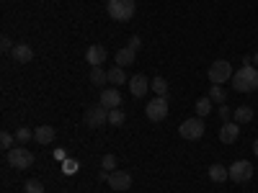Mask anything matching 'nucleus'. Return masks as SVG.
<instances>
[{
  "instance_id": "1",
  "label": "nucleus",
  "mask_w": 258,
  "mask_h": 193,
  "mask_svg": "<svg viewBox=\"0 0 258 193\" xmlns=\"http://www.w3.org/2000/svg\"><path fill=\"white\" fill-rule=\"evenodd\" d=\"M232 88L238 93H250V90H258V67L253 64H243L238 72H232Z\"/></svg>"
},
{
  "instance_id": "2",
  "label": "nucleus",
  "mask_w": 258,
  "mask_h": 193,
  "mask_svg": "<svg viewBox=\"0 0 258 193\" xmlns=\"http://www.w3.org/2000/svg\"><path fill=\"white\" fill-rule=\"evenodd\" d=\"M106 11H109V16L114 21L124 24V21H129L137 13V0H109V3H106Z\"/></svg>"
},
{
  "instance_id": "3",
  "label": "nucleus",
  "mask_w": 258,
  "mask_h": 193,
  "mask_svg": "<svg viewBox=\"0 0 258 193\" xmlns=\"http://www.w3.org/2000/svg\"><path fill=\"white\" fill-rule=\"evenodd\" d=\"M207 77L212 80V85H225L227 80H232V67H230V62H227V59L212 62L209 70H207Z\"/></svg>"
},
{
  "instance_id": "4",
  "label": "nucleus",
  "mask_w": 258,
  "mask_h": 193,
  "mask_svg": "<svg viewBox=\"0 0 258 193\" xmlns=\"http://www.w3.org/2000/svg\"><path fill=\"white\" fill-rule=\"evenodd\" d=\"M6 160H8V165L16 167V170H26V167L34 165V155L29 152L26 147H13L11 152H6Z\"/></svg>"
},
{
  "instance_id": "5",
  "label": "nucleus",
  "mask_w": 258,
  "mask_h": 193,
  "mask_svg": "<svg viewBox=\"0 0 258 193\" xmlns=\"http://www.w3.org/2000/svg\"><path fill=\"white\" fill-rule=\"evenodd\" d=\"M204 132H207V126H204V121H202V119H186V121L178 126V134H181L183 139H188V142L202 139V137H204Z\"/></svg>"
},
{
  "instance_id": "6",
  "label": "nucleus",
  "mask_w": 258,
  "mask_h": 193,
  "mask_svg": "<svg viewBox=\"0 0 258 193\" xmlns=\"http://www.w3.org/2000/svg\"><path fill=\"white\" fill-rule=\"evenodd\" d=\"M145 116L150 121H163L168 116V98L165 95H155L150 98V103L145 106Z\"/></svg>"
},
{
  "instance_id": "7",
  "label": "nucleus",
  "mask_w": 258,
  "mask_h": 193,
  "mask_svg": "<svg viewBox=\"0 0 258 193\" xmlns=\"http://www.w3.org/2000/svg\"><path fill=\"white\" fill-rule=\"evenodd\" d=\"M83 121H85V126H91V129H98L103 124H109V109H103L101 103L91 106V109L83 114Z\"/></svg>"
},
{
  "instance_id": "8",
  "label": "nucleus",
  "mask_w": 258,
  "mask_h": 193,
  "mask_svg": "<svg viewBox=\"0 0 258 193\" xmlns=\"http://www.w3.org/2000/svg\"><path fill=\"white\" fill-rule=\"evenodd\" d=\"M227 170H230V180L235 183H248L253 178V165L248 160H235Z\"/></svg>"
},
{
  "instance_id": "9",
  "label": "nucleus",
  "mask_w": 258,
  "mask_h": 193,
  "mask_svg": "<svg viewBox=\"0 0 258 193\" xmlns=\"http://www.w3.org/2000/svg\"><path fill=\"white\" fill-rule=\"evenodd\" d=\"M109 183L114 190H129V185H132V175L126 173V170H114V173H109Z\"/></svg>"
},
{
  "instance_id": "10",
  "label": "nucleus",
  "mask_w": 258,
  "mask_h": 193,
  "mask_svg": "<svg viewBox=\"0 0 258 193\" xmlns=\"http://www.w3.org/2000/svg\"><path fill=\"white\" fill-rule=\"evenodd\" d=\"M98 103L103 106V109H121V95H119V88H106L103 93H101V98H98Z\"/></svg>"
},
{
  "instance_id": "11",
  "label": "nucleus",
  "mask_w": 258,
  "mask_h": 193,
  "mask_svg": "<svg viewBox=\"0 0 258 193\" xmlns=\"http://www.w3.org/2000/svg\"><path fill=\"white\" fill-rule=\"evenodd\" d=\"M238 137H240V124H238V121H222V126H220V139H222L225 144H232V142H238Z\"/></svg>"
},
{
  "instance_id": "12",
  "label": "nucleus",
  "mask_w": 258,
  "mask_h": 193,
  "mask_svg": "<svg viewBox=\"0 0 258 193\" xmlns=\"http://www.w3.org/2000/svg\"><path fill=\"white\" fill-rule=\"evenodd\" d=\"M147 90H150V80H147L142 72H137V75L129 77V93H132L135 98H142Z\"/></svg>"
},
{
  "instance_id": "13",
  "label": "nucleus",
  "mask_w": 258,
  "mask_h": 193,
  "mask_svg": "<svg viewBox=\"0 0 258 193\" xmlns=\"http://www.w3.org/2000/svg\"><path fill=\"white\" fill-rule=\"evenodd\" d=\"M106 57H109V52H106L103 44H93V47H88V52H85V59H88L91 67H101V64L106 62Z\"/></svg>"
},
{
  "instance_id": "14",
  "label": "nucleus",
  "mask_w": 258,
  "mask_h": 193,
  "mask_svg": "<svg viewBox=\"0 0 258 193\" xmlns=\"http://www.w3.org/2000/svg\"><path fill=\"white\" fill-rule=\"evenodd\" d=\"M11 57H13L18 64H26V62H31V59H34V49H31L29 44H16V47H13V52H11Z\"/></svg>"
},
{
  "instance_id": "15",
  "label": "nucleus",
  "mask_w": 258,
  "mask_h": 193,
  "mask_svg": "<svg viewBox=\"0 0 258 193\" xmlns=\"http://www.w3.org/2000/svg\"><path fill=\"white\" fill-rule=\"evenodd\" d=\"M54 139V126H36V132H34V142H39V144H49Z\"/></svg>"
},
{
  "instance_id": "16",
  "label": "nucleus",
  "mask_w": 258,
  "mask_h": 193,
  "mask_svg": "<svg viewBox=\"0 0 258 193\" xmlns=\"http://www.w3.org/2000/svg\"><path fill=\"white\" fill-rule=\"evenodd\" d=\"M135 57H137V52L135 49H129V47H124V49H119L116 52V67H129V64L135 62Z\"/></svg>"
},
{
  "instance_id": "17",
  "label": "nucleus",
  "mask_w": 258,
  "mask_h": 193,
  "mask_svg": "<svg viewBox=\"0 0 258 193\" xmlns=\"http://www.w3.org/2000/svg\"><path fill=\"white\" fill-rule=\"evenodd\" d=\"M230 178V170L225 167V165H209V180H214V183H225Z\"/></svg>"
},
{
  "instance_id": "18",
  "label": "nucleus",
  "mask_w": 258,
  "mask_h": 193,
  "mask_svg": "<svg viewBox=\"0 0 258 193\" xmlns=\"http://www.w3.org/2000/svg\"><path fill=\"white\" fill-rule=\"evenodd\" d=\"M232 119L238 124H248L253 119V109H250V106H238V109L232 111Z\"/></svg>"
},
{
  "instance_id": "19",
  "label": "nucleus",
  "mask_w": 258,
  "mask_h": 193,
  "mask_svg": "<svg viewBox=\"0 0 258 193\" xmlns=\"http://www.w3.org/2000/svg\"><path fill=\"white\" fill-rule=\"evenodd\" d=\"M91 82L96 85V88H103V85L109 82V72L101 70V67H91Z\"/></svg>"
},
{
  "instance_id": "20",
  "label": "nucleus",
  "mask_w": 258,
  "mask_h": 193,
  "mask_svg": "<svg viewBox=\"0 0 258 193\" xmlns=\"http://www.w3.org/2000/svg\"><path fill=\"white\" fill-rule=\"evenodd\" d=\"M109 82L114 85V88H121V85L126 82V75H124V67H114V70H109Z\"/></svg>"
},
{
  "instance_id": "21",
  "label": "nucleus",
  "mask_w": 258,
  "mask_h": 193,
  "mask_svg": "<svg viewBox=\"0 0 258 193\" xmlns=\"http://www.w3.org/2000/svg\"><path fill=\"white\" fill-rule=\"evenodd\" d=\"M150 88L155 90V95H168V80L158 75V77H153V80H150Z\"/></svg>"
},
{
  "instance_id": "22",
  "label": "nucleus",
  "mask_w": 258,
  "mask_h": 193,
  "mask_svg": "<svg viewBox=\"0 0 258 193\" xmlns=\"http://www.w3.org/2000/svg\"><path fill=\"white\" fill-rule=\"evenodd\" d=\"M209 111H212V98H209V95L199 98V101H197V116L204 119V116H209Z\"/></svg>"
},
{
  "instance_id": "23",
  "label": "nucleus",
  "mask_w": 258,
  "mask_h": 193,
  "mask_svg": "<svg viewBox=\"0 0 258 193\" xmlns=\"http://www.w3.org/2000/svg\"><path fill=\"white\" fill-rule=\"evenodd\" d=\"M16 142L18 144H26V142H34V132L29 126H21L18 132H16Z\"/></svg>"
},
{
  "instance_id": "24",
  "label": "nucleus",
  "mask_w": 258,
  "mask_h": 193,
  "mask_svg": "<svg viewBox=\"0 0 258 193\" xmlns=\"http://www.w3.org/2000/svg\"><path fill=\"white\" fill-rule=\"evenodd\" d=\"M212 101H217L220 106L227 101V95H225V90H222V85H212V88H209V93H207Z\"/></svg>"
},
{
  "instance_id": "25",
  "label": "nucleus",
  "mask_w": 258,
  "mask_h": 193,
  "mask_svg": "<svg viewBox=\"0 0 258 193\" xmlns=\"http://www.w3.org/2000/svg\"><path fill=\"white\" fill-rule=\"evenodd\" d=\"M124 121H126V116H124L121 109H111V111H109V124H111V126H121Z\"/></svg>"
},
{
  "instance_id": "26",
  "label": "nucleus",
  "mask_w": 258,
  "mask_h": 193,
  "mask_svg": "<svg viewBox=\"0 0 258 193\" xmlns=\"http://www.w3.org/2000/svg\"><path fill=\"white\" fill-rule=\"evenodd\" d=\"M24 190H26V193H44V183L36 180V178H31V180L24 183Z\"/></svg>"
},
{
  "instance_id": "27",
  "label": "nucleus",
  "mask_w": 258,
  "mask_h": 193,
  "mask_svg": "<svg viewBox=\"0 0 258 193\" xmlns=\"http://www.w3.org/2000/svg\"><path fill=\"white\" fill-rule=\"evenodd\" d=\"M101 167L106 170V173H114V170H116V157L114 155H103L101 157Z\"/></svg>"
},
{
  "instance_id": "28",
  "label": "nucleus",
  "mask_w": 258,
  "mask_h": 193,
  "mask_svg": "<svg viewBox=\"0 0 258 193\" xmlns=\"http://www.w3.org/2000/svg\"><path fill=\"white\" fill-rule=\"evenodd\" d=\"M13 134L11 132H3V134H0V144H3V149H6V152H11V149H13Z\"/></svg>"
},
{
  "instance_id": "29",
  "label": "nucleus",
  "mask_w": 258,
  "mask_h": 193,
  "mask_svg": "<svg viewBox=\"0 0 258 193\" xmlns=\"http://www.w3.org/2000/svg\"><path fill=\"white\" fill-rule=\"evenodd\" d=\"M78 167H80V162H78V160H64V162H62V170H64L68 175L78 173Z\"/></svg>"
},
{
  "instance_id": "30",
  "label": "nucleus",
  "mask_w": 258,
  "mask_h": 193,
  "mask_svg": "<svg viewBox=\"0 0 258 193\" xmlns=\"http://www.w3.org/2000/svg\"><path fill=\"white\" fill-rule=\"evenodd\" d=\"M126 47H129V49H135V52H137V49L142 47V39H140V36H129V44H126Z\"/></svg>"
},
{
  "instance_id": "31",
  "label": "nucleus",
  "mask_w": 258,
  "mask_h": 193,
  "mask_svg": "<svg viewBox=\"0 0 258 193\" xmlns=\"http://www.w3.org/2000/svg\"><path fill=\"white\" fill-rule=\"evenodd\" d=\"M230 116H232L230 106H227V103H222V106H220V119H230Z\"/></svg>"
},
{
  "instance_id": "32",
  "label": "nucleus",
  "mask_w": 258,
  "mask_h": 193,
  "mask_svg": "<svg viewBox=\"0 0 258 193\" xmlns=\"http://www.w3.org/2000/svg\"><path fill=\"white\" fill-rule=\"evenodd\" d=\"M0 47H3V52H13V44H11V39H8V36L0 39Z\"/></svg>"
},
{
  "instance_id": "33",
  "label": "nucleus",
  "mask_w": 258,
  "mask_h": 193,
  "mask_svg": "<svg viewBox=\"0 0 258 193\" xmlns=\"http://www.w3.org/2000/svg\"><path fill=\"white\" fill-rule=\"evenodd\" d=\"M54 160L64 162V160H68V152H64V149H54Z\"/></svg>"
},
{
  "instance_id": "34",
  "label": "nucleus",
  "mask_w": 258,
  "mask_h": 193,
  "mask_svg": "<svg viewBox=\"0 0 258 193\" xmlns=\"http://www.w3.org/2000/svg\"><path fill=\"white\" fill-rule=\"evenodd\" d=\"M250 64H253V67H258V52H255V54H250Z\"/></svg>"
},
{
  "instance_id": "35",
  "label": "nucleus",
  "mask_w": 258,
  "mask_h": 193,
  "mask_svg": "<svg viewBox=\"0 0 258 193\" xmlns=\"http://www.w3.org/2000/svg\"><path fill=\"white\" fill-rule=\"evenodd\" d=\"M253 155H255V157H258V139H255V142H253Z\"/></svg>"
},
{
  "instance_id": "36",
  "label": "nucleus",
  "mask_w": 258,
  "mask_h": 193,
  "mask_svg": "<svg viewBox=\"0 0 258 193\" xmlns=\"http://www.w3.org/2000/svg\"><path fill=\"white\" fill-rule=\"evenodd\" d=\"M106 3H109V0H106Z\"/></svg>"
}]
</instances>
